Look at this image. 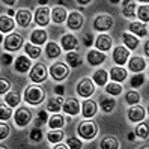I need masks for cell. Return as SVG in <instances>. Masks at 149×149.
Listing matches in <instances>:
<instances>
[{"label": "cell", "mask_w": 149, "mask_h": 149, "mask_svg": "<svg viewBox=\"0 0 149 149\" xmlns=\"http://www.w3.org/2000/svg\"><path fill=\"white\" fill-rule=\"evenodd\" d=\"M44 98H45V91H44L41 86L32 84V86H29L27 89L24 91V100H26V102L33 104V106L42 102Z\"/></svg>", "instance_id": "6da1fadb"}, {"label": "cell", "mask_w": 149, "mask_h": 149, "mask_svg": "<svg viewBox=\"0 0 149 149\" xmlns=\"http://www.w3.org/2000/svg\"><path fill=\"white\" fill-rule=\"evenodd\" d=\"M77 131H78V134H80V137H83L86 140H92L96 134H98V127H96V124L92 120H84L78 125Z\"/></svg>", "instance_id": "7a4b0ae2"}, {"label": "cell", "mask_w": 149, "mask_h": 149, "mask_svg": "<svg viewBox=\"0 0 149 149\" xmlns=\"http://www.w3.org/2000/svg\"><path fill=\"white\" fill-rule=\"evenodd\" d=\"M50 74H51V77H53L54 80L60 81V80H63V78H66V77L69 75V69H68V66H66L65 63L56 62L54 65H51Z\"/></svg>", "instance_id": "3957f363"}, {"label": "cell", "mask_w": 149, "mask_h": 149, "mask_svg": "<svg viewBox=\"0 0 149 149\" xmlns=\"http://www.w3.org/2000/svg\"><path fill=\"white\" fill-rule=\"evenodd\" d=\"M111 27H113V18H111L110 15H106V14L98 15L95 18V21H93V29L95 30L106 32V30H109Z\"/></svg>", "instance_id": "277c9868"}, {"label": "cell", "mask_w": 149, "mask_h": 149, "mask_svg": "<svg viewBox=\"0 0 149 149\" xmlns=\"http://www.w3.org/2000/svg\"><path fill=\"white\" fill-rule=\"evenodd\" d=\"M21 45H23V36L20 33H11L5 39V48L8 51H17L21 48Z\"/></svg>", "instance_id": "5b68a950"}, {"label": "cell", "mask_w": 149, "mask_h": 149, "mask_svg": "<svg viewBox=\"0 0 149 149\" xmlns=\"http://www.w3.org/2000/svg\"><path fill=\"white\" fill-rule=\"evenodd\" d=\"M47 66L44 63H36L30 71V80L33 83H41L47 78Z\"/></svg>", "instance_id": "8992f818"}, {"label": "cell", "mask_w": 149, "mask_h": 149, "mask_svg": "<svg viewBox=\"0 0 149 149\" xmlns=\"http://www.w3.org/2000/svg\"><path fill=\"white\" fill-rule=\"evenodd\" d=\"M93 92H95V84L92 83L91 78H83L77 86V93L80 96H84V98L91 96Z\"/></svg>", "instance_id": "52a82bcc"}, {"label": "cell", "mask_w": 149, "mask_h": 149, "mask_svg": "<svg viewBox=\"0 0 149 149\" xmlns=\"http://www.w3.org/2000/svg\"><path fill=\"white\" fill-rule=\"evenodd\" d=\"M14 118H15V124L18 127H26V125H29V122L32 120V111L26 107H21V109L17 110Z\"/></svg>", "instance_id": "ba28073f"}, {"label": "cell", "mask_w": 149, "mask_h": 149, "mask_svg": "<svg viewBox=\"0 0 149 149\" xmlns=\"http://www.w3.org/2000/svg\"><path fill=\"white\" fill-rule=\"evenodd\" d=\"M50 17H51V11L47 6H42V8H38L36 12H35V21L41 27H44V26H47L50 23Z\"/></svg>", "instance_id": "9c48e42d"}, {"label": "cell", "mask_w": 149, "mask_h": 149, "mask_svg": "<svg viewBox=\"0 0 149 149\" xmlns=\"http://www.w3.org/2000/svg\"><path fill=\"white\" fill-rule=\"evenodd\" d=\"M83 17L80 12H71L68 15V20H66V26L71 30H78V29H81V26H83Z\"/></svg>", "instance_id": "30bf717a"}, {"label": "cell", "mask_w": 149, "mask_h": 149, "mask_svg": "<svg viewBox=\"0 0 149 149\" xmlns=\"http://www.w3.org/2000/svg\"><path fill=\"white\" fill-rule=\"evenodd\" d=\"M145 115H146L145 109L142 106H139V104H137V106L133 104V107L128 110V119L131 122H142L145 119Z\"/></svg>", "instance_id": "8fae6325"}, {"label": "cell", "mask_w": 149, "mask_h": 149, "mask_svg": "<svg viewBox=\"0 0 149 149\" xmlns=\"http://www.w3.org/2000/svg\"><path fill=\"white\" fill-rule=\"evenodd\" d=\"M111 44H113L111 36H110V35H106V33H101L100 36L96 38V41H95L96 48L101 50V51H109L111 48Z\"/></svg>", "instance_id": "7c38bea8"}, {"label": "cell", "mask_w": 149, "mask_h": 149, "mask_svg": "<svg viewBox=\"0 0 149 149\" xmlns=\"http://www.w3.org/2000/svg\"><path fill=\"white\" fill-rule=\"evenodd\" d=\"M87 62L93 66L101 65L102 62H106V54H104V51H101V50H91L89 53H87Z\"/></svg>", "instance_id": "4fadbf2b"}, {"label": "cell", "mask_w": 149, "mask_h": 149, "mask_svg": "<svg viewBox=\"0 0 149 149\" xmlns=\"http://www.w3.org/2000/svg\"><path fill=\"white\" fill-rule=\"evenodd\" d=\"M128 57H130V50L125 47H116L113 51V59L118 65H125Z\"/></svg>", "instance_id": "5bb4252c"}, {"label": "cell", "mask_w": 149, "mask_h": 149, "mask_svg": "<svg viewBox=\"0 0 149 149\" xmlns=\"http://www.w3.org/2000/svg\"><path fill=\"white\" fill-rule=\"evenodd\" d=\"M63 110L71 116L78 115V111H80V104H78V101L75 98H68L63 102Z\"/></svg>", "instance_id": "9a60e30c"}, {"label": "cell", "mask_w": 149, "mask_h": 149, "mask_svg": "<svg viewBox=\"0 0 149 149\" xmlns=\"http://www.w3.org/2000/svg\"><path fill=\"white\" fill-rule=\"evenodd\" d=\"M32 21V14L27 9H20L17 12V24L21 26V27H27Z\"/></svg>", "instance_id": "2e32d148"}, {"label": "cell", "mask_w": 149, "mask_h": 149, "mask_svg": "<svg viewBox=\"0 0 149 149\" xmlns=\"http://www.w3.org/2000/svg\"><path fill=\"white\" fill-rule=\"evenodd\" d=\"M60 42H62V47H63L65 50H68V51H71V50L77 48V45H78L77 38L74 36V35H71V33L63 35L62 39H60Z\"/></svg>", "instance_id": "e0dca14e"}, {"label": "cell", "mask_w": 149, "mask_h": 149, "mask_svg": "<svg viewBox=\"0 0 149 149\" xmlns=\"http://www.w3.org/2000/svg\"><path fill=\"white\" fill-rule=\"evenodd\" d=\"M96 110H98V107H96V102H95V101H92V100H86V101L83 102L81 113H83V116H84V118L89 119V118L95 116Z\"/></svg>", "instance_id": "ac0fdd59"}, {"label": "cell", "mask_w": 149, "mask_h": 149, "mask_svg": "<svg viewBox=\"0 0 149 149\" xmlns=\"http://www.w3.org/2000/svg\"><path fill=\"white\" fill-rule=\"evenodd\" d=\"M51 18H53V21L57 23V24L65 23V20H68V12H66L65 8L57 6V8H54V9L51 11Z\"/></svg>", "instance_id": "d6986e66"}, {"label": "cell", "mask_w": 149, "mask_h": 149, "mask_svg": "<svg viewBox=\"0 0 149 149\" xmlns=\"http://www.w3.org/2000/svg\"><path fill=\"white\" fill-rule=\"evenodd\" d=\"M128 66H130L131 71H134V72H140V71H143V69L146 68V62L143 60V57H140V56H134V57H131Z\"/></svg>", "instance_id": "ffe728a7"}, {"label": "cell", "mask_w": 149, "mask_h": 149, "mask_svg": "<svg viewBox=\"0 0 149 149\" xmlns=\"http://www.w3.org/2000/svg\"><path fill=\"white\" fill-rule=\"evenodd\" d=\"M30 41H32V44H35V45H42V44L47 41V32L42 30V29L33 30L32 35H30Z\"/></svg>", "instance_id": "44dd1931"}, {"label": "cell", "mask_w": 149, "mask_h": 149, "mask_svg": "<svg viewBox=\"0 0 149 149\" xmlns=\"http://www.w3.org/2000/svg\"><path fill=\"white\" fill-rule=\"evenodd\" d=\"M63 98L60 95H57V96H54V98H51L50 101H48V104H47V109L50 110V111H54V113H57V111H60V110H63Z\"/></svg>", "instance_id": "7402d4cb"}, {"label": "cell", "mask_w": 149, "mask_h": 149, "mask_svg": "<svg viewBox=\"0 0 149 149\" xmlns=\"http://www.w3.org/2000/svg\"><path fill=\"white\" fill-rule=\"evenodd\" d=\"M30 68V60L27 56H18L15 60V69L18 72H27Z\"/></svg>", "instance_id": "603a6c76"}, {"label": "cell", "mask_w": 149, "mask_h": 149, "mask_svg": "<svg viewBox=\"0 0 149 149\" xmlns=\"http://www.w3.org/2000/svg\"><path fill=\"white\" fill-rule=\"evenodd\" d=\"M110 77H111V81L120 83L127 78V71L119 68V66H115V68H111V71H110Z\"/></svg>", "instance_id": "cb8c5ba5"}, {"label": "cell", "mask_w": 149, "mask_h": 149, "mask_svg": "<svg viewBox=\"0 0 149 149\" xmlns=\"http://www.w3.org/2000/svg\"><path fill=\"white\" fill-rule=\"evenodd\" d=\"M130 30H131V33L137 35V36H146V35H148L146 24H143V21H140V23H131L130 24Z\"/></svg>", "instance_id": "d4e9b609"}, {"label": "cell", "mask_w": 149, "mask_h": 149, "mask_svg": "<svg viewBox=\"0 0 149 149\" xmlns=\"http://www.w3.org/2000/svg\"><path fill=\"white\" fill-rule=\"evenodd\" d=\"M122 41L125 42V45L128 50H136L137 45H139V38L134 36V35H131V33H124L122 35Z\"/></svg>", "instance_id": "484cf974"}, {"label": "cell", "mask_w": 149, "mask_h": 149, "mask_svg": "<svg viewBox=\"0 0 149 149\" xmlns=\"http://www.w3.org/2000/svg\"><path fill=\"white\" fill-rule=\"evenodd\" d=\"M124 15L128 18H134L137 15L136 12V3L133 0H124Z\"/></svg>", "instance_id": "4316f807"}, {"label": "cell", "mask_w": 149, "mask_h": 149, "mask_svg": "<svg viewBox=\"0 0 149 149\" xmlns=\"http://www.w3.org/2000/svg\"><path fill=\"white\" fill-rule=\"evenodd\" d=\"M45 51H47V56L50 57V59H56V57H59L60 56V47L57 45L56 42H48L47 44V47H45Z\"/></svg>", "instance_id": "83f0119b"}, {"label": "cell", "mask_w": 149, "mask_h": 149, "mask_svg": "<svg viewBox=\"0 0 149 149\" xmlns=\"http://www.w3.org/2000/svg\"><path fill=\"white\" fill-rule=\"evenodd\" d=\"M107 78H109L107 71H106V69H102V68L98 69V71H95V74H93V81L96 84H100V86L107 84Z\"/></svg>", "instance_id": "f1b7e54d"}, {"label": "cell", "mask_w": 149, "mask_h": 149, "mask_svg": "<svg viewBox=\"0 0 149 149\" xmlns=\"http://www.w3.org/2000/svg\"><path fill=\"white\" fill-rule=\"evenodd\" d=\"M65 118L63 116H60V115H53L50 119H48V125L51 130H54V128H62L65 125Z\"/></svg>", "instance_id": "f546056e"}, {"label": "cell", "mask_w": 149, "mask_h": 149, "mask_svg": "<svg viewBox=\"0 0 149 149\" xmlns=\"http://www.w3.org/2000/svg\"><path fill=\"white\" fill-rule=\"evenodd\" d=\"M12 29H14V20L3 15L2 18H0V30H2V33H8Z\"/></svg>", "instance_id": "4dcf8cb0"}, {"label": "cell", "mask_w": 149, "mask_h": 149, "mask_svg": "<svg viewBox=\"0 0 149 149\" xmlns=\"http://www.w3.org/2000/svg\"><path fill=\"white\" fill-rule=\"evenodd\" d=\"M24 50H26V53H27V56L29 57H32V59H38L39 56H41V48H39V45H35V44H26V47H24Z\"/></svg>", "instance_id": "1f68e13d"}, {"label": "cell", "mask_w": 149, "mask_h": 149, "mask_svg": "<svg viewBox=\"0 0 149 149\" xmlns=\"http://www.w3.org/2000/svg\"><path fill=\"white\" fill-rule=\"evenodd\" d=\"M115 107H116V101L113 98H107V96L101 98V109H102V111L110 113V111L115 110Z\"/></svg>", "instance_id": "d6a6232c"}, {"label": "cell", "mask_w": 149, "mask_h": 149, "mask_svg": "<svg viewBox=\"0 0 149 149\" xmlns=\"http://www.w3.org/2000/svg\"><path fill=\"white\" fill-rule=\"evenodd\" d=\"M63 131L60 130V128H54V130H51L50 133H48V142L50 143H59L60 140L63 139Z\"/></svg>", "instance_id": "836d02e7"}, {"label": "cell", "mask_w": 149, "mask_h": 149, "mask_svg": "<svg viewBox=\"0 0 149 149\" xmlns=\"http://www.w3.org/2000/svg\"><path fill=\"white\" fill-rule=\"evenodd\" d=\"M101 148L102 149H118L119 148V142L115 137H106L101 142Z\"/></svg>", "instance_id": "e575fe53"}, {"label": "cell", "mask_w": 149, "mask_h": 149, "mask_svg": "<svg viewBox=\"0 0 149 149\" xmlns=\"http://www.w3.org/2000/svg\"><path fill=\"white\" fill-rule=\"evenodd\" d=\"M65 60L68 62L69 66H72V68H77V66H80L81 65V60H80V56H78L77 53H68Z\"/></svg>", "instance_id": "d590c367"}, {"label": "cell", "mask_w": 149, "mask_h": 149, "mask_svg": "<svg viewBox=\"0 0 149 149\" xmlns=\"http://www.w3.org/2000/svg\"><path fill=\"white\" fill-rule=\"evenodd\" d=\"M137 17L140 18V21H149V5H142L137 8Z\"/></svg>", "instance_id": "8d00e7d4"}, {"label": "cell", "mask_w": 149, "mask_h": 149, "mask_svg": "<svg viewBox=\"0 0 149 149\" xmlns=\"http://www.w3.org/2000/svg\"><path fill=\"white\" fill-rule=\"evenodd\" d=\"M134 133H136V136L140 137V139H148V137H149V127H148L146 124H139Z\"/></svg>", "instance_id": "74e56055"}, {"label": "cell", "mask_w": 149, "mask_h": 149, "mask_svg": "<svg viewBox=\"0 0 149 149\" xmlns=\"http://www.w3.org/2000/svg\"><path fill=\"white\" fill-rule=\"evenodd\" d=\"M5 98H6L8 106H11V107H17L20 104V96H18V93H15V92H9Z\"/></svg>", "instance_id": "f35d334b"}, {"label": "cell", "mask_w": 149, "mask_h": 149, "mask_svg": "<svg viewBox=\"0 0 149 149\" xmlns=\"http://www.w3.org/2000/svg\"><path fill=\"white\" fill-rule=\"evenodd\" d=\"M106 91H107V93H110V95H113V96H116V95H119V93L122 92V86L118 84V81H116V83L111 81L110 84L106 86Z\"/></svg>", "instance_id": "ab89813d"}, {"label": "cell", "mask_w": 149, "mask_h": 149, "mask_svg": "<svg viewBox=\"0 0 149 149\" xmlns=\"http://www.w3.org/2000/svg\"><path fill=\"white\" fill-rule=\"evenodd\" d=\"M9 107H11V106H9ZM9 107L5 106V104H0V120H8V119L11 118L12 111H11Z\"/></svg>", "instance_id": "60d3db41"}, {"label": "cell", "mask_w": 149, "mask_h": 149, "mask_svg": "<svg viewBox=\"0 0 149 149\" xmlns=\"http://www.w3.org/2000/svg\"><path fill=\"white\" fill-rule=\"evenodd\" d=\"M127 102L128 104H139V101H140V95L137 93V92H134V91H130V92H127Z\"/></svg>", "instance_id": "b9f144b4"}, {"label": "cell", "mask_w": 149, "mask_h": 149, "mask_svg": "<svg viewBox=\"0 0 149 149\" xmlns=\"http://www.w3.org/2000/svg\"><path fill=\"white\" fill-rule=\"evenodd\" d=\"M145 81V75L143 74H136L131 78V87H140Z\"/></svg>", "instance_id": "7bdbcfd3"}, {"label": "cell", "mask_w": 149, "mask_h": 149, "mask_svg": "<svg viewBox=\"0 0 149 149\" xmlns=\"http://www.w3.org/2000/svg\"><path fill=\"white\" fill-rule=\"evenodd\" d=\"M66 145H68V148H72V149H80L81 148V142L77 137H69L66 140Z\"/></svg>", "instance_id": "ee69618b"}, {"label": "cell", "mask_w": 149, "mask_h": 149, "mask_svg": "<svg viewBox=\"0 0 149 149\" xmlns=\"http://www.w3.org/2000/svg\"><path fill=\"white\" fill-rule=\"evenodd\" d=\"M30 139L33 140V142H41L42 140V131L36 127V128H33L30 131Z\"/></svg>", "instance_id": "f6af8a7d"}, {"label": "cell", "mask_w": 149, "mask_h": 149, "mask_svg": "<svg viewBox=\"0 0 149 149\" xmlns=\"http://www.w3.org/2000/svg\"><path fill=\"white\" fill-rule=\"evenodd\" d=\"M8 136H9V127H8L5 122H2V124H0V139H6Z\"/></svg>", "instance_id": "bcb514c9"}, {"label": "cell", "mask_w": 149, "mask_h": 149, "mask_svg": "<svg viewBox=\"0 0 149 149\" xmlns=\"http://www.w3.org/2000/svg\"><path fill=\"white\" fill-rule=\"evenodd\" d=\"M9 87H11V84H9V81L8 80H5V78H2V80H0V93H5V92H8L9 91Z\"/></svg>", "instance_id": "7dc6e473"}, {"label": "cell", "mask_w": 149, "mask_h": 149, "mask_svg": "<svg viewBox=\"0 0 149 149\" xmlns=\"http://www.w3.org/2000/svg\"><path fill=\"white\" fill-rule=\"evenodd\" d=\"M45 122H48L47 113L45 111H39V115H38V127H42Z\"/></svg>", "instance_id": "c3c4849f"}, {"label": "cell", "mask_w": 149, "mask_h": 149, "mask_svg": "<svg viewBox=\"0 0 149 149\" xmlns=\"http://www.w3.org/2000/svg\"><path fill=\"white\" fill-rule=\"evenodd\" d=\"M92 42H93V38H92V35H84V45L86 47H91L92 45Z\"/></svg>", "instance_id": "681fc988"}, {"label": "cell", "mask_w": 149, "mask_h": 149, "mask_svg": "<svg viewBox=\"0 0 149 149\" xmlns=\"http://www.w3.org/2000/svg\"><path fill=\"white\" fill-rule=\"evenodd\" d=\"M11 62H12L11 54H3V56H2V63H3V65H9Z\"/></svg>", "instance_id": "f907efd6"}, {"label": "cell", "mask_w": 149, "mask_h": 149, "mask_svg": "<svg viewBox=\"0 0 149 149\" xmlns=\"http://www.w3.org/2000/svg\"><path fill=\"white\" fill-rule=\"evenodd\" d=\"M54 92H56L57 95H60V96H62V95L65 93V87H63L62 84H59V86H56V87H54Z\"/></svg>", "instance_id": "816d5d0a"}, {"label": "cell", "mask_w": 149, "mask_h": 149, "mask_svg": "<svg viewBox=\"0 0 149 149\" xmlns=\"http://www.w3.org/2000/svg\"><path fill=\"white\" fill-rule=\"evenodd\" d=\"M145 54H146V56L149 57V41H148V42L145 44Z\"/></svg>", "instance_id": "f5cc1de1"}, {"label": "cell", "mask_w": 149, "mask_h": 149, "mask_svg": "<svg viewBox=\"0 0 149 149\" xmlns=\"http://www.w3.org/2000/svg\"><path fill=\"white\" fill-rule=\"evenodd\" d=\"M77 2L80 3V5H83V6H84V5H89V3L92 2V0H77Z\"/></svg>", "instance_id": "db71d44e"}, {"label": "cell", "mask_w": 149, "mask_h": 149, "mask_svg": "<svg viewBox=\"0 0 149 149\" xmlns=\"http://www.w3.org/2000/svg\"><path fill=\"white\" fill-rule=\"evenodd\" d=\"M2 2H3V3H6V5H9V6H12V5L17 2V0H2Z\"/></svg>", "instance_id": "11a10c76"}, {"label": "cell", "mask_w": 149, "mask_h": 149, "mask_svg": "<svg viewBox=\"0 0 149 149\" xmlns=\"http://www.w3.org/2000/svg\"><path fill=\"white\" fill-rule=\"evenodd\" d=\"M134 139H136V133H130V134H128V140H131V142H133Z\"/></svg>", "instance_id": "9f6ffc18"}, {"label": "cell", "mask_w": 149, "mask_h": 149, "mask_svg": "<svg viewBox=\"0 0 149 149\" xmlns=\"http://www.w3.org/2000/svg\"><path fill=\"white\" fill-rule=\"evenodd\" d=\"M48 0H39V5H47Z\"/></svg>", "instance_id": "6f0895ef"}, {"label": "cell", "mask_w": 149, "mask_h": 149, "mask_svg": "<svg viewBox=\"0 0 149 149\" xmlns=\"http://www.w3.org/2000/svg\"><path fill=\"white\" fill-rule=\"evenodd\" d=\"M14 14H15V12H14L12 9H9V11H8V15H14Z\"/></svg>", "instance_id": "680465c9"}, {"label": "cell", "mask_w": 149, "mask_h": 149, "mask_svg": "<svg viewBox=\"0 0 149 149\" xmlns=\"http://www.w3.org/2000/svg\"><path fill=\"white\" fill-rule=\"evenodd\" d=\"M111 3H119V0H110Z\"/></svg>", "instance_id": "91938a15"}, {"label": "cell", "mask_w": 149, "mask_h": 149, "mask_svg": "<svg viewBox=\"0 0 149 149\" xmlns=\"http://www.w3.org/2000/svg\"><path fill=\"white\" fill-rule=\"evenodd\" d=\"M139 2H143V3H149V0H139Z\"/></svg>", "instance_id": "94428289"}, {"label": "cell", "mask_w": 149, "mask_h": 149, "mask_svg": "<svg viewBox=\"0 0 149 149\" xmlns=\"http://www.w3.org/2000/svg\"><path fill=\"white\" fill-rule=\"evenodd\" d=\"M148 111H149V107H148Z\"/></svg>", "instance_id": "6125c7cd"}]
</instances>
